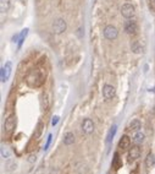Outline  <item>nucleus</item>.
I'll list each match as a JSON object with an SVG mask.
<instances>
[{
    "label": "nucleus",
    "mask_w": 155,
    "mask_h": 174,
    "mask_svg": "<svg viewBox=\"0 0 155 174\" xmlns=\"http://www.w3.org/2000/svg\"><path fill=\"white\" fill-rule=\"evenodd\" d=\"M45 75L40 69H32L26 76V84L29 87H39L44 82Z\"/></svg>",
    "instance_id": "nucleus-1"
},
{
    "label": "nucleus",
    "mask_w": 155,
    "mask_h": 174,
    "mask_svg": "<svg viewBox=\"0 0 155 174\" xmlns=\"http://www.w3.org/2000/svg\"><path fill=\"white\" fill-rule=\"evenodd\" d=\"M121 15L125 18H127V20L133 18L134 15H136V9H134V6L132 4L126 3V4H123L121 6Z\"/></svg>",
    "instance_id": "nucleus-2"
},
{
    "label": "nucleus",
    "mask_w": 155,
    "mask_h": 174,
    "mask_svg": "<svg viewBox=\"0 0 155 174\" xmlns=\"http://www.w3.org/2000/svg\"><path fill=\"white\" fill-rule=\"evenodd\" d=\"M103 33H104V37L109 40H114L119 37V29L112 26V25H108L104 27V31H103Z\"/></svg>",
    "instance_id": "nucleus-3"
},
{
    "label": "nucleus",
    "mask_w": 155,
    "mask_h": 174,
    "mask_svg": "<svg viewBox=\"0 0 155 174\" xmlns=\"http://www.w3.org/2000/svg\"><path fill=\"white\" fill-rule=\"evenodd\" d=\"M67 28V23L64 18H56L55 21L53 22V31H54V33L56 35H61V33H64L65 31Z\"/></svg>",
    "instance_id": "nucleus-4"
},
{
    "label": "nucleus",
    "mask_w": 155,
    "mask_h": 174,
    "mask_svg": "<svg viewBox=\"0 0 155 174\" xmlns=\"http://www.w3.org/2000/svg\"><path fill=\"white\" fill-rule=\"evenodd\" d=\"M123 29H125V32H126L127 35L133 36V35L137 33V31H138V25H137L136 21H133L132 18H130V20H127V21L125 22V25H123Z\"/></svg>",
    "instance_id": "nucleus-5"
},
{
    "label": "nucleus",
    "mask_w": 155,
    "mask_h": 174,
    "mask_svg": "<svg viewBox=\"0 0 155 174\" xmlns=\"http://www.w3.org/2000/svg\"><path fill=\"white\" fill-rule=\"evenodd\" d=\"M101 93H103V97H104L106 101H110V99H112L114 97H115L116 90H115V87H114L112 85H108L106 84V85L103 86Z\"/></svg>",
    "instance_id": "nucleus-6"
},
{
    "label": "nucleus",
    "mask_w": 155,
    "mask_h": 174,
    "mask_svg": "<svg viewBox=\"0 0 155 174\" xmlns=\"http://www.w3.org/2000/svg\"><path fill=\"white\" fill-rule=\"evenodd\" d=\"M11 69H12V65L10 61L5 64V66L1 68V73H0V76H1V82H6L9 80L10 75H11Z\"/></svg>",
    "instance_id": "nucleus-7"
},
{
    "label": "nucleus",
    "mask_w": 155,
    "mask_h": 174,
    "mask_svg": "<svg viewBox=\"0 0 155 174\" xmlns=\"http://www.w3.org/2000/svg\"><path fill=\"white\" fill-rule=\"evenodd\" d=\"M82 131L84 132L86 135H89L94 131V123H93L90 119H84L83 123H82Z\"/></svg>",
    "instance_id": "nucleus-8"
},
{
    "label": "nucleus",
    "mask_w": 155,
    "mask_h": 174,
    "mask_svg": "<svg viewBox=\"0 0 155 174\" xmlns=\"http://www.w3.org/2000/svg\"><path fill=\"white\" fill-rule=\"evenodd\" d=\"M16 125V117L15 115H10L6 120H5V124H4V129L6 132H11L15 129Z\"/></svg>",
    "instance_id": "nucleus-9"
},
{
    "label": "nucleus",
    "mask_w": 155,
    "mask_h": 174,
    "mask_svg": "<svg viewBox=\"0 0 155 174\" xmlns=\"http://www.w3.org/2000/svg\"><path fill=\"white\" fill-rule=\"evenodd\" d=\"M119 148L122 150V151L131 148V139L127 135H122L121 136V139L119 141Z\"/></svg>",
    "instance_id": "nucleus-10"
},
{
    "label": "nucleus",
    "mask_w": 155,
    "mask_h": 174,
    "mask_svg": "<svg viewBox=\"0 0 155 174\" xmlns=\"http://www.w3.org/2000/svg\"><path fill=\"white\" fill-rule=\"evenodd\" d=\"M140 156V148L138 146H133L128 151V159L130 161H136Z\"/></svg>",
    "instance_id": "nucleus-11"
},
{
    "label": "nucleus",
    "mask_w": 155,
    "mask_h": 174,
    "mask_svg": "<svg viewBox=\"0 0 155 174\" xmlns=\"http://www.w3.org/2000/svg\"><path fill=\"white\" fill-rule=\"evenodd\" d=\"M73 142H75V135H73V132H71V131L66 132L65 136H64V145L71 146Z\"/></svg>",
    "instance_id": "nucleus-12"
},
{
    "label": "nucleus",
    "mask_w": 155,
    "mask_h": 174,
    "mask_svg": "<svg viewBox=\"0 0 155 174\" xmlns=\"http://www.w3.org/2000/svg\"><path fill=\"white\" fill-rule=\"evenodd\" d=\"M140 126H142L140 120L139 119H133L128 124V130H131V131H138L140 129Z\"/></svg>",
    "instance_id": "nucleus-13"
},
{
    "label": "nucleus",
    "mask_w": 155,
    "mask_h": 174,
    "mask_svg": "<svg viewBox=\"0 0 155 174\" xmlns=\"http://www.w3.org/2000/svg\"><path fill=\"white\" fill-rule=\"evenodd\" d=\"M116 130H117V126L116 125H112L110 128L108 135H106V144H110V142H111V140L114 139V136H115V134H116Z\"/></svg>",
    "instance_id": "nucleus-14"
},
{
    "label": "nucleus",
    "mask_w": 155,
    "mask_h": 174,
    "mask_svg": "<svg viewBox=\"0 0 155 174\" xmlns=\"http://www.w3.org/2000/svg\"><path fill=\"white\" fill-rule=\"evenodd\" d=\"M121 166H122V162L120 159V155L116 152L115 155H114V159H112V168L119 169V168H121Z\"/></svg>",
    "instance_id": "nucleus-15"
},
{
    "label": "nucleus",
    "mask_w": 155,
    "mask_h": 174,
    "mask_svg": "<svg viewBox=\"0 0 155 174\" xmlns=\"http://www.w3.org/2000/svg\"><path fill=\"white\" fill-rule=\"evenodd\" d=\"M146 164H147L148 168L155 167V156L153 155V153H149V155L147 156V158H146Z\"/></svg>",
    "instance_id": "nucleus-16"
},
{
    "label": "nucleus",
    "mask_w": 155,
    "mask_h": 174,
    "mask_svg": "<svg viewBox=\"0 0 155 174\" xmlns=\"http://www.w3.org/2000/svg\"><path fill=\"white\" fill-rule=\"evenodd\" d=\"M144 139H146V135H144L142 131H138L137 134L134 135V142H136V144H142Z\"/></svg>",
    "instance_id": "nucleus-17"
},
{
    "label": "nucleus",
    "mask_w": 155,
    "mask_h": 174,
    "mask_svg": "<svg viewBox=\"0 0 155 174\" xmlns=\"http://www.w3.org/2000/svg\"><path fill=\"white\" fill-rule=\"evenodd\" d=\"M9 6H10L9 0H0V10H1V12H6L9 10Z\"/></svg>",
    "instance_id": "nucleus-18"
},
{
    "label": "nucleus",
    "mask_w": 155,
    "mask_h": 174,
    "mask_svg": "<svg viewBox=\"0 0 155 174\" xmlns=\"http://www.w3.org/2000/svg\"><path fill=\"white\" fill-rule=\"evenodd\" d=\"M131 49H132L133 53H139V52H140V50H142V47H140V44H139L138 40H134V42L131 44Z\"/></svg>",
    "instance_id": "nucleus-19"
},
{
    "label": "nucleus",
    "mask_w": 155,
    "mask_h": 174,
    "mask_svg": "<svg viewBox=\"0 0 155 174\" xmlns=\"http://www.w3.org/2000/svg\"><path fill=\"white\" fill-rule=\"evenodd\" d=\"M10 155H11V152L9 151V148L6 147V146H1V157L3 158H9L10 157Z\"/></svg>",
    "instance_id": "nucleus-20"
},
{
    "label": "nucleus",
    "mask_w": 155,
    "mask_h": 174,
    "mask_svg": "<svg viewBox=\"0 0 155 174\" xmlns=\"http://www.w3.org/2000/svg\"><path fill=\"white\" fill-rule=\"evenodd\" d=\"M27 32H28V29L27 28H25V29H22V32H21V35H20V42H18V48L22 46V42L25 40V37H26V35H27Z\"/></svg>",
    "instance_id": "nucleus-21"
},
{
    "label": "nucleus",
    "mask_w": 155,
    "mask_h": 174,
    "mask_svg": "<svg viewBox=\"0 0 155 174\" xmlns=\"http://www.w3.org/2000/svg\"><path fill=\"white\" fill-rule=\"evenodd\" d=\"M42 128H43V123L39 121L38 125H37V132H36V137H38L40 135V132H42Z\"/></svg>",
    "instance_id": "nucleus-22"
},
{
    "label": "nucleus",
    "mask_w": 155,
    "mask_h": 174,
    "mask_svg": "<svg viewBox=\"0 0 155 174\" xmlns=\"http://www.w3.org/2000/svg\"><path fill=\"white\" fill-rule=\"evenodd\" d=\"M148 4H149V9L153 11V14H155V0H148Z\"/></svg>",
    "instance_id": "nucleus-23"
},
{
    "label": "nucleus",
    "mask_w": 155,
    "mask_h": 174,
    "mask_svg": "<svg viewBox=\"0 0 155 174\" xmlns=\"http://www.w3.org/2000/svg\"><path fill=\"white\" fill-rule=\"evenodd\" d=\"M57 121H59V117H54V118H53V121H51V124L55 126V125L57 124Z\"/></svg>",
    "instance_id": "nucleus-24"
},
{
    "label": "nucleus",
    "mask_w": 155,
    "mask_h": 174,
    "mask_svg": "<svg viewBox=\"0 0 155 174\" xmlns=\"http://www.w3.org/2000/svg\"><path fill=\"white\" fill-rule=\"evenodd\" d=\"M50 141H51V135H49V136H48V141H47V145H45V150L49 147V145H50Z\"/></svg>",
    "instance_id": "nucleus-25"
},
{
    "label": "nucleus",
    "mask_w": 155,
    "mask_h": 174,
    "mask_svg": "<svg viewBox=\"0 0 155 174\" xmlns=\"http://www.w3.org/2000/svg\"><path fill=\"white\" fill-rule=\"evenodd\" d=\"M28 161H29V162H33V161H36V155H34V156H33V155H31Z\"/></svg>",
    "instance_id": "nucleus-26"
}]
</instances>
